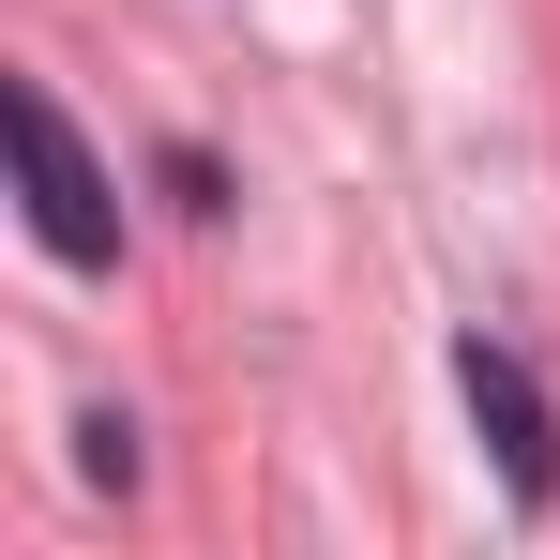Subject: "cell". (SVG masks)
<instances>
[{"instance_id":"obj_1","label":"cell","mask_w":560,"mask_h":560,"mask_svg":"<svg viewBox=\"0 0 560 560\" xmlns=\"http://www.w3.org/2000/svg\"><path fill=\"white\" fill-rule=\"evenodd\" d=\"M0 137H15V183H31V243H46L61 273H106V258H121V212H106V167L77 152L61 92L15 77V92H0Z\"/></svg>"},{"instance_id":"obj_2","label":"cell","mask_w":560,"mask_h":560,"mask_svg":"<svg viewBox=\"0 0 560 560\" xmlns=\"http://www.w3.org/2000/svg\"><path fill=\"white\" fill-rule=\"evenodd\" d=\"M455 394H469V424H485V455H500V485H515V500H560V409L530 394V364L469 334V349H455Z\"/></svg>"}]
</instances>
